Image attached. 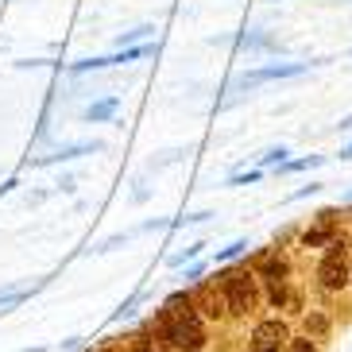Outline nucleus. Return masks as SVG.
<instances>
[{
    "instance_id": "f03ea898",
    "label": "nucleus",
    "mask_w": 352,
    "mask_h": 352,
    "mask_svg": "<svg viewBox=\"0 0 352 352\" xmlns=\"http://www.w3.org/2000/svg\"><path fill=\"white\" fill-rule=\"evenodd\" d=\"M225 306H228V314L256 310V279L248 271H228L225 275Z\"/></svg>"
},
{
    "instance_id": "423d86ee",
    "label": "nucleus",
    "mask_w": 352,
    "mask_h": 352,
    "mask_svg": "<svg viewBox=\"0 0 352 352\" xmlns=\"http://www.w3.org/2000/svg\"><path fill=\"white\" fill-rule=\"evenodd\" d=\"M306 66L302 63H290V66H267V70H256L244 78V85H256V82H271V78H294V74H302Z\"/></svg>"
},
{
    "instance_id": "4be33fe9",
    "label": "nucleus",
    "mask_w": 352,
    "mask_h": 352,
    "mask_svg": "<svg viewBox=\"0 0 352 352\" xmlns=\"http://www.w3.org/2000/svg\"><path fill=\"white\" fill-rule=\"evenodd\" d=\"M140 352H151V349H147V344H144V349H140Z\"/></svg>"
},
{
    "instance_id": "5701e85b",
    "label": "nucleus",
    "mask_w": 352,
    "mask_h": 352,
    "mask_svg": "<svg viewBox=\"0 0 352 352\" xmlns=\"http://www.w3.org/2000/svg\"><path fill=\"white\" fill-rule=\"evenodd\" d=\"M85 352H89V349H85Z\"/></svg>"
},
{
    "instance_id": "2eb2a0df",
    "label": "nucleus",
    "mask_w": 352,
    "mask_h": 352,
    "mask_svg": "<svg viewBox=\"0 0 352 352\" xmlns=\"http://www.w3.org/2000/svg\"><path fill=\"white\" fill-rule=\"evenodd\" d=\"M306 244H325V240H329V232H321V228H310V232H306Z\"/></svg>"
},
{
    "instance_id": "39448f33",
    "label": "nucleus",
    "mask_w": 352,
    "mask_h": 352,
    "mask_svg": "<svg viewBox=\"0 0 352 352\" xmlns=\"http://www.w3.org/2000/svg\"><path fill=\"white\" fill-rule=\"evenodd\" d=\"M101 140H82V144H66V147H58L54 155H43V159H35V166H51V163H66V159H82V155H94V151H101Z\"/></svg>"
},
{
    "instance_id": "412c9836",
    "label": "nucleus",
    "mask_w": 352,
    "mask_h": 352,
    "mask_svg": "<svg viewBox=\"0 0 352 352\" xmlns=\"http://www.w3.org/2000/svg\"><path fill=\"white\" fill-rule=\"evenodd\" d=\"M252 352H275V349H252Z\"/></svg>"
},
{
    "instance_id": "dca6fc26",
    "label": "nucleus",
    "mask_w": 352,
    "mask_h": 352,
    "mask_svg": "<svg viewBox=\"0 0 352 352\" xmlns=\"http://www.w3.org/2000/svg\"><path fill=\"white\" fill-rule=\"evenodd\" d=\"M271 302H275V306H283V302H287V290H283V283H271Z\"/></svg>"
},
{
    "instance_id": "9d476101",
    "label": "nucleus",
    "mask_w": 352,
    "mask_h": 352,
    "mask_svg": "<svg viewBox=\"0 0 352 352\" xmlns=\"http://www.w3.org/2000/svg\"><path fill=\"white\" fill-rule=\"evenodd\" d=\"M166 314H170V318H182V314H190L194 310V298H190L186 290H178V294H170V298H166V306H163Z\"/></svg>"
},
{
    "instance_id": "0eeeda50",
    "label": "nucleus",
    "mask_w": 352,
    "mask_h": 352,
    "mask_svg": "<svg viewBox=\"0 0 352 352\" xmlns=\"http://www.w3.org/2000/svg\"><path fill=\"white\" fill-rule=\"evenodd\" d=\"M194 310H201L206 318H221L228 306H225V298H221V294H213V290H201V294L194 298Z\"/></svg>"
},
{
    "instance_id": "1a4fd4ad",
    "label": "nucleus",
    "mask_w": 352,
    "mask_h": 352,
    "mask_svg": "<svg viewBox=\"0 0 352 352\" xmlns=\"http://www.w3.org/2000/svg\"><path fill=\"white\" fill-rule=\"evenodd\" d=\"M116 109H120V101H116V97H104V101H97V104H89V109H85V120H109V116H116Z\"/></svg>"
},
{
    "instance_id": "4468645a",
    "label": "nucleus",
    "mask_w": 352,
    "mask_h": 352,
    "mask_svg": "<svg viewBox=\"0 0 352 352\" xmlns=\"http://www.w3.org/2000/svg\"><path fill=\"white\" fill-rule=\"evenodd\" d=\"M244 248H248V244H244V240H236V244H228V248H221V256H217V259H236Z\"/></svg>"
},
{
    "instance_id": "f3484780",
    "label": "nucleus",
    "mask_w": 352,
    "mask_h": 352,
    "mask_svg": "<svg viewBox=\"0 0 352 352\" xmlns=\"http://www.w3.org/2000/svg\"><path fill=\"white\" fill-rule=\"evenodd\" d=\"M321 159L318 155H310V159H302V163H287V170H306V166H318Z\"/></svg>"
},
{
    "instance_id": "7ed1b4c3",
    "label": "nucleus",
    "mask_w": 352,
    "mask_h": 352,
    "mask_svg": "<svg viewBox=\"0 0 352 352\" xmlns=\"http://www.w3.org/2000/svg\"><path fill=\"white\" fill-rule=\"evenodd\" d=\"M318 279L325 283L329 290H341L344 283L352 279L349 267H344V248H341V244H333V248L325 252V259H321V267H318Z\"/></svg>"
},
{
    "instance_id": "20e7f679",
    "label": "nucleus",
    "mask_w": 352,
    "mask_h": 352,
    "mask_svg": "<svg viewBox=\"0 0 352 352\" xmlns=\"http://www.w3.org/2000/svg\"><path fill=\"white\" fill-rule=\"evenodd\" d=\"M279 344H287V325H283V321H259L256 333H252V349H275L279 352Z\"/></svg>"
},
{
    "instance_id": "a211bd4d",
    "label": "nucleus",
    "mask_w": 352,
    "mask_h": 352,
    "mask_svg": "<svg viewBox=\"0 0 352 352\" xmlns=\"http://www.w3.org/2000/svg\"><path fill=\"white\" fill-rule=\"evenodd\" d=\"M283 155H287V147H275V151L263 155V163H283Z\"/></svg>"
},
{
    "instance_id": "f257e3e1",
    "label": "nucleus",
    "mask_w": 352,
    "mask_h": 352,
    "mask_svg": "<svg viewBox=\"0 0 352 352\" xmlns=\"http://www.w3.org/2000/svg\"><path fill=\"white\" fill-rule=\"evenodd\" d=\"M159 333L163 341H170L182 352H201L206 349V329H201V318L194 310L182 314V318H170L166 310H159Z\"/></svg>"
},
{
    "instance_id": "6e6552de",
    "label": "nucleus",
    "mask_w": 352,
    "mask_h": 352,
    "mask_svg": "<svg viewBox=\"0 0 352 352\" xmlns=\"http://www.w3.org/2000/svg\"><path fill=\"white\" fill-rule=\"evenodd\" d=\"M283 275H287V259H279V256H263L259 259V279L283 283Z\"/></svg>"
},
{
    "instance_id": "6ab92c4d",
    "label": "nucleus",
    "mask_w": 352,
    "mask_h": 352,
    "mask_svg": "<svg viewBox=\"0 0 352 352\" xmlns=\"http://www.w3.org/2000/svg\"><path fill=\"white\" fill-rule=\"evenodd\" d=\"M290 344H294V352H314L310 341H290Z\"/></svg>"
},
{
    "instance_id": "9b49d317",
    "label": "nucleus",
    "mask_w": 352,
    "mask_h": 352,
    "mask_svg": "<svg viewBox=\"0 0 352 352\" xmlns=\"http://www.w3.org/2000/svg\"><path fill=\"white\" fill-rule=\"evenodd\" d=\"M32 290H20V287H4L0 290V314H8V310H16L23 298H28Z\"/></svg>"
},
{
    "instance_id": "ddd939ff",
    "label": "nucleus",
    "mask_w": 352,
    "mask_h": 352,
    "mask_svg": "<svg viewBox=\"0 0 352 352\" xmlns=\"http://www.w3.org/2000/svg\"><path fill=\"white\" fill-rule=\"evenodd\" d=\"M197 252H201V244H194V248H186V252H178V256H170V267H178V263H186V259H194Z\"/></svg>"
},
{
    "instance_id": "f8f14e48",
    "label": "nucleus",
    "mask_w": 352,
    "mask_h": 352,
    "mask_svg": "<svg viewBox=\"0 0 352 352\" xmlns=\"http://www.w3.org/2000/svg\"><path fill=\"white\" fill-rule=\"evenodd\" d=\"M151 32H155V28H151V23H144V28H135V32L120 35V39H116V43H120V47H124V43H135V39H147V35H151Z\"/></svg>"
},
{
    "instance_id": "aec40b11",
    "label": "nucleus",
    "mask_w": 352,
    "mask_h": 352,
    "mask_svg": "<svg viewBox=\"0 0 352 352\" xmlns=\"http://www.w3.org/2000/svg\"><path fill=\"white\" fill-rule=\"evenodd\" d=\"M341 155H344V159H352V147H349V151H341Z\"/></svg>"
}]
</instances>
